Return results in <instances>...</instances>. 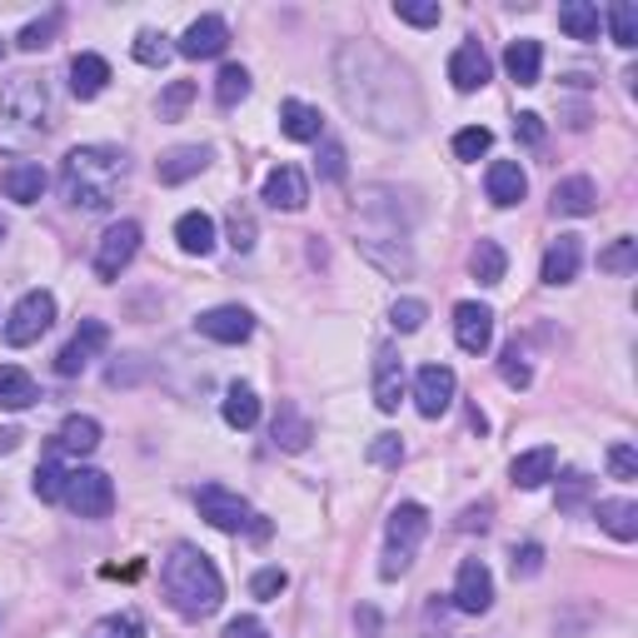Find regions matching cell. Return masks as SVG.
<instances>
[{
    "label": "cell",
    "mask_w": 638,
    "mask_h": 638,
    "mask_svg": "<svg viewBox=\"0 0 638 638\" xmlns=\"http://www.w3.org/2000/svg\"><path fill=\"white\" fill-rule=\"evenodd\" d=\"M339 70V95L344 105L379 135H414L419 130V90L399 60L374 50L369 40H344L335 55Z\"/></svg>",
    "instance_id": "6da1fadb"
},
{
    "label": "cell",
    "mask_w": 638,
    "mask_h": 638,
    "mask_svg": "<svg viewBox=\"0 0 638 638\" xmlns=\"http://www.w3.org/2000/svg\"><path fill=\"white\" fill-rule=\"evenodd\" d=\"M130 179V155L115 145H75L60 160V189L75 209L105 215Z\"/></svg>",
    "instance_id": "7a4b0ae2"
},
{
    "label": "cell",
    "mask_w": 638,
    "mask_h": 638,
    "mask_svg": "<svg viewBox=\"0 0 638 638\" xmlns=\"http://www.w3.org/2000/svg\"><path fill=\"white\" fill-rule=\"evenodd\" d=\"M160 584H165L169 608H175L179 618H189V624L209 618L219 608V598H225V578H219V568L209 564V554H199L195 544H175V548H169Z\"/></svg>",
    "instance_id": "3957f363"
},
{
    "label": "cell",
    "mask_w": 638,
    "mask_h": 638,
    "mask_svg": "<svg viewBox=\"0 0 638 638\" xmlns=\"http://www.w3.org/2000/svg\"><path fill=\"white\" fill-rule=\"evenodd\" d=\"M55 130V95L40 75H10L0 85V150H30Z\"/></svg>",
    "instance_id": "277c9868"
},
{
    "label": "cell",
    "mask_w": 638,
    "mask_h": 638,
    "mask_svg": "<svg viewBox=\"0 0 638 638\" xmlns=\"http://www.w3.org/2000/svg\"><path fill=\"white\" fill-rule=\"evenodd\" d=\"M424 534H429V508L424 504H399L394 514H389V524H384V558H379V578L409 574V564H414Z\"/></svg>",
    "instance_id": "5b68a950"
},
{
    "label": "cell",
    "mask_w": 638,
    "mask_h": 638,
    "mask_svg": "<svg viewBox=\"0 0 638 638\" xmlns=\"http://www.w3.org/2000/svg\"><path fill=\"white\" fill-rule=\"evenodd\" d=\"M50 325H55V295H50V289H30V295L16 299V309H10V319H6V344H16V349L35 344Z\"/></svg>",
    "instance_id": "8992f818"
},
{
    "label": "cell",
    "mask_w": 638,
    "mask_h": 638,
    "mask_svg": "<svg viewBox=\"0 0 638 638\" xmlns=\"http://www.w3.org/2000/svg\"><path fill=\"white\" fill-rule=\"evenodd\" d=\"M195 508H199V518H205L209 528H219V534H239V528H249V504L235 494V488H225V484H199L195 488Z\"/></svg>",
    "instance_id": "52a82bcc"
},
{
    "label": "cell",
    "mask_w": 638,
    "mask_h": 638,
    "mask_svg": "<svg viewBox=\"0 0 638 638\" xmlns=\"http://www.w3.org/2000/svg\"><path fill=\"white\" fill-rule=\"evenodd\" d=\"M65 504L75 508L80 518H105L110 508H115V484H110V474H100V469H70Z\"/></svg>",
    "instance_id": "ba28073f"
},
{
    "label": "cell",
    "mask_w": 638,
    "mask_h": 638,
    "mask_svg": "<svg viewBox=\"0 0 638 638\" xmlns=\"http://www.w3.org/2000/svg\"><path fill=\"white\" fill-rule=\"evenodd\" d=\"M135 255H140V225L135 219H120V225H110L105 235H100V245H95V275L120 279Z\"/></svg>",
    "instance_id": "9c48e42d"
},
{
    "label": "cell",
    "mask_w": 638,
    "mask_h": 638,
    "mask_svg": "<svg viewBox=\"0 0 638 638\" xmlns=\"http://www.w3.org/2000/svg\"><path fill=\"white\" fill-rule=\"evenodd\" d=\"M454 608L459 614H488V608H494V574L484 568V558H464V564H459Z\"/></svg>",
    "instance_id": "30bf717a"
},
{
    "label": "cell",
    "mask_w": 638,
    "mask_h": 638,
    "mask_svg": "<svg viewBox=\"0 0 638 638\" xmlns=\"http://www.w3.org/2000/svg\"><path fill=\"white\" fill-rule=\"evenodd\" d=\"M454 389H459L454 369H449V364H424L414 374V409L424 419H439L449 404H454Z\"/></svg>",
    "instance_id": "8fae6325"
},
{
    "label": "cell",
    "mask_w": 638,
    "mask_h": 638,
    "mask_svg": "<svg viewBox=\"0 0 638 638\" xmlns=\"http://www.w3.org/2000/svg\"><path fill=\"white\" fill-rule=\"evenodd\" d=\"M105 344H110V329L100 325V319H80V329L70 335V344L55 354V369H60L65 379H70V374H85V364H90V359H95Z\"/></svg>",
    "instance_id": "7c38bea8"
},
{
    "label": "cell",
    "mask_w": 638,
    "mask_h": 638,
    "mask_svg": "<svg viewBox=\"0 0 638 638\" xmlns=\"http://www.w3.org/2000/svg\"><path fill=\"white\" fill-rule=\"evenodd\" d=\"M195 329L205 339H215V344H245V339L255 335V315L239 305H215L195 319Z\"/></svg>",
    "instance_id": "4fadbf2b"
},
{
    "label": "cell",
    "mask_w": 638,
    "mask_h": 638,
    "mask_svg": "<svg viewBox=\"0 0 638 638\" xmlns=\"http://www.w3.org/2000/svg\"><path fill=\"white\" fill-rule=\"evenodd\" d=\"M454 339L464 354H484V349L494 344V309L478 305V299L454 305Z\"/></svg>",
    "instance_id": "5bb4252c"
},
{
    "label": "cell",
    "mask_w": 638,
    "mask_h": 638,
    "mask_svg": "<svg viewBox=\"0 0 638 638\" xmlns=\"http://www.w3.org/2000/svg\"><path fill=\"white\" fill-rule=\"evenodd\" d=\"M225 45H229V25L219 16H199V20H189V30L179 35V55L185 60H215V55H225Z\"/></svg>",
    "instance_id": "9a60e30c"
},
{
    "label": "cell",
    "mask_w": 638,
    "mask_h": 638,
    "mask_svg": "<svg viewBox=\"0 0 638 638\" xmlns=\"http://www.w3.org/2000/svg\"><path fill=\"white\" fill-rule=\"evenodd\" d=\"M399 399H404V359H399L394 344H379L374 349V404L384 414H394Z\"/></svg>",
    "instance_id": "2e32d148"
},
{
    "label": "cell",
    "mask_w": 638,
    "mask_h": 638,
    "mask_svg": "<svg viewBox=\"0 0 638 638\" xmlns=\"http://www.w3.org/2000/svg\"><path fill=\"white\" fill-rule=\"evenodd\" d=\"M488 55H484V45L478 40H464V45L449 55V80H454V90L459 95H474V90H484L488 85Z\"/></svg>",
    "instance_id": "e0dca14e"
},
{
    "label": "cell",
    "mask_w": 638,
    "mask_h": 638,
    "mask_svg": "<svg viewBox=\"0 0 638 638\" xmlns=\"http://www.w3.org/2000/svg\"><path fill=\"white\" fill-rule=\"evenodd\" d=\"M50 175L40 160H16V165H6V175H0V189H6V199H16V205H35L40 195H45Z\"/></svg>",
    "instance_id": "ac0fdd59"
},
{
    "label": "cell",
    "mask_w": 638,
    "mask_h": 638,
    "mask_svg": "<svg viewBox=\"0 0 638 638\" xmlns=\"http://www.w3.org/2000/svg\"><path fill=\"white\" fill-rule=\"evenodd\" d=\"M484 189H488V199H494L498 209H508V205H518V199L528 195V175L518 169V160H494L488 175H484Z\"/></svg>",
    "instance_id": "d6986e66"
},
{
    "label": "cell",
    "mask_w": 638,
    "mask_h": 638,
    "mask_svg": "<svg viewBox=\"0 0 638 638\" xmlns=\"http://www.w3.org/2000/svg\"><path fill=\"white\" fill-rule=\"evenodd\" d=\"M305 199H309V185H305V175H299L295 165H275L265 175V205H275V209H305Z\"/></svg>",
    "instance_id": "ffe728a7"
},
{
    "label": "cell",
    "mask_w": 638,
    "mask_h": 638,
    "mask_svg": "<svg viewBox=\"0 0 638 638\" xmlns=\"http://www.w3.org/2000/svg\"><path fill=\"white\" fill-rule=\"evenodd\" d=\"M209 165V145H175L160 155V185H185V179H195L199 169Z\"/></svg>",
    "instance_id": "44dd1931"
},
{
    "label": "cell",
    "mask_w": 638,
    "mask_h": 638,
    "mask_svg": "<svg viewBox=\"0 0 638 638\" xmlns=\"http://www.w3.org/2000/svg\"><path fill=\"white\" fill-rule=\"evenodd\" d=\"M105 85H110V60L95 55V50H80L70 60V90H75V100H95Z\"/></svg>",
    "instance_id": "7402d4cb"
},
{
    "label": "cell",
    "mask_w": 638,
    "mask_h": 638,
    "mask_svg": "<svg viewBox=\"0 0 638 638\" xmlns=\"http://www.w3.org/2000/svg\"><path fill=\"white\" fill-rule=\"evenodd\" d=\"M578 265H584V245H578V235H558L554 245L544 249V285H568V279L578 275Z\"/></svg>",
    "instance_id": "603a6c76"
},
{
    "label": "cell",
    "mask_w": 638,
    "mask_h": 638,
    "mask_svg": "<svg viewBox=\"0 0 638 638\" xmlns=\"http://www.w3.org/2000/svg\"><path fill=\"white\" fill-rule=\"evenodd\" d=\"M598 209V185L588 175H568L554 185V215H594Z\"/></svg>",
    "instance_id": "cb8c5ba5"
},
{
    "label": "cell",
    "mask_w": 638,
    "mask_h": 638,
    "mask_svg": "<svg viewBox=\"0 0 638 638\" xmlns=\"http://www.w3.org/2000/svg\"><path fill=\"white\" fill-rule=\"evenodd\" d=\"M554 469H558V454L548 444H538V449H528V454H518L514 464H508V478H514L518 488H544L548 478H554Z\"/></svg>",
    "instance_id": "d4e9b609"
},
{
    "label": "cell",
    "mask_w": 638,
    "mask_h": 638,
    "mask_svg": "<svg viewBox=\"0 0 638 638\" xmlns=\"http://www.w3.org/2000/svg\"><path fill=\"white\" fill-rule=\"evenodd\" d=\"M504 70L514 85H538V70H544V45L538 40H508L504 50Z\"/></svg>",
    "instance_id": "484cf974"
},
{
    "label": "cell",
    "mask_w": 638,
    "mask_h": 638,
    "mask_svg": "<svg viewBox=\"0 0 638 638\" xmlns=\"http://www.w3.org/2000/svg\"><path fill=\"white\" fill-rule=\"evenodd\" d=\"M594 518L618 538V544H634V538H638V504H634V498H598Z\"/></svg>",
    "instance_id": "4316f807"
},
{
    "label": "cell",
    "mask_w": 638,
    "mask_h": 638,
    "mask_svg": "<svg viewBox=\"0 0 638 638\" xmlns=\"http://www.w3.org/2000/svg\"><path fill=\"white\" fill-rule=\"evenodd\" d=\"M279 130H285L289 140H299V145H309V140L325 135V115H319L315 105H305V100H285V105H279Z\"/></svg>",
    "instance_id": "83f0119b"
},
{
    "label": "cell",
    "mask_w": 638,
    "mask_h": 638,
    "mask_svg": "<svg viewBox=\"0 0 638 638\" xmlns=\"http://www.w3.org/2000/svg\"><path fill=\"white\" fill-rule=\"evenodd\" d=\"M175 239L185 255H199L205 259L209 249H215V219L205 215V209H185V215L175 219Z\"/></svg>",
    "instance_id": "f1b7e54d"
},
{
    "label": "cell",
    "mask_w": 638,
    "mask_h": 638,
    "mask_svg": "<svg viewBox=\"0 0 638 638\" xmlns=\"http://www.w3.org/2000/svg\"><path fill=\"white\" fill-rule=\"evenodd\" d=\"M309 439H315V424L299 414V404H279V414H275V449H285V454H305Z\"/></svg>",
    "instance_id": "f546056e"
},
{
    "label": "cell",
    "mask_w": 638,
    "mask_h": 638,
    "mask_svg": "<svg viewBox=\"0 0 638 638\" xmlns=\"http://www.w3.org/2000/svg\"><path fill=\"white\" fill-rule=\"evenodd\" d=\"M219 414H225L229 429H255L259 424V394L249 384H229L225 399H219Z\"/></svg>",
    "instance_id": "4dcf8cb0"
},
{
    "label": "cell",
    "mask_w": 638,
    "mask_h": 638,
    "mask_svg": "<svg viewBox=\"0 0 638 638\" xmlns=\"http://www.w3.org/2000/svg\"><path fill=\"white\" fill-rule=\"evenodd\" d=\"M55 449H65V454H95L100 449V419L70 414L65 424H60V434H55Z\"/></svg>",
    "instance_id": "1f68e13d"
},
{
    "label": "cell",
    "mask_w": 638,
    "mask_h": 638,
    "mask_svg": "<svg viewBox=\"0 0 638 638\" xmlns=\"http://www.w3.org/2000/svg\"><path fill=\"white\" fill-rule=\"evenodd\" d=\"M35 379L25 374L20 364H0V409H10V414H20V409L35 404Z\"/></svg>",
    "instance_id": "d6a6232c"
},
{
    "label": "cell",
    "mask_w": 638,
    "mask_h": 638,
    "mask_svg": "<svg viewBox=\"0 0 638 638\" xmlns=\"http://www.w3.org/2000/svg\"><path fill=\"white\" fill-rule=\"evenodd\" d=\"M469 269H474L478 285H504V269H508V255L498 239H478L474 255H469Z\"/></svg>",
    "instance_id": "836d02e7"
},
{
    "label": "cell",
    "mask_w": 638,
    "mask_h": 638,
    "mask_svg": "<svg viewBox=\"0 0 638 638\" xmlns=\"http://www.w3.org/2000/svg\"><path fill=\"white\" fill-rule=\"evenodd\" d=\"M558 25H564L574 40H598V6H588V0H564V6H558Z\"/></svg>",
    "instance_id": "e575fe53"
},
{
    "label": "cell",
    "mask_w": 638,
    "mask_h": 638,
    "mask_svg": "<svg viewBox=\"0 0 638 638\" xmlns=\"http://www.w3.org/2000/svg\"><path fill=\"white\" fill-rule=\"evenodd\" d=\"M588 498H594V478H588L584 469H568V474L558 478V514H578Z\"/></svg>",
    "instance_id": "d590c367"
},
{
    "label": "cell",
    "mask_w": 638,
    "mask_h": 638,
    "mask_svg": "<svg viewBox=\"0 0 638 638\" xmlns=\"http://www.w3.org/2000/svg\"><path fill=\"white\" fill-rule=\"evenodd\" d=\"M65 478H70V469L60 464V459H45V464L35 469V498L40 504H55V498H65Z\"/></svg>",
    "instance_id": "8d00e7d4"
},
{
    "label": "cell",
    "mask_w": 638,
    "mask_h": 638,
    "mask_svg": "<svg viewBox=\"0 0 638 638\" xmlns=\"http://www.w3.org/2000/svg\"><path fill=\"white\" fill-rule=\"evenodd\" d=\"M245 95H249V70L245 65H225V70H219V75H215V100H219V105L235 110Z\"/></svg>",
    "instance_id": "74e56055"
},
{
    "label": "cell",
    "mask_w": 638,
    "mask_h": 638,
    "mask_svg": "<svg viewBox=\"0 0 638 638\" xmlns=\"http://www.w3.org/2000/svg\"><path fill=\"white\" fill-rule=\"evenodd\" d=\"M65 25V16H60V10H50V16H40V20H30L25 30H20L16 35V45L20 50H30V55H35V50H45L50 40H55V30Z\"/></svg>",
    "instance_id": "f35d334b"
},
{
    "label": "cell",
    "mask_w": 638,
    "mask_h": 638,
    "mask_svg": "<svg viewBox=\"0 0 638 638\" xmlns=\"http://www.w3.org/2000/svg\"><path fill=\"white\" fill-rule=\"evenodd\" d=\"M608 30H614V45L634 50L638 45V10L628 6V0H614V6H608Z\"/></svg>",
    "instance_id": "ab89813d"
},
{
    "label": "cell",
    "mask_w": 638,
    "mask_h": 638,
    "mask_svg": "<svg viewBox=\"0 0 638 638\" xmlns=\"http://www.w3.org/2000/svg\"><path fill=\"white\" fill-rule=\"evenodd\" d=\"M634 265H638V239L634 235H618L614 245L598 255V269H608V275H628Z\"/></svg>",
    "instance_id": "60d3db41"
},
{
    "label": "cell",
    "mask_w": 638,
    "mask_h": 638,
    "mask_svg": "<svg viewBox=\"0 0 638 638\" xmlns=\"http://www.w3.org/2000/svg\"><path fill=\"white\" fill-rule=\"evenodd\" d=\"M85 638H145V624H140V614H110L90 624Z\"/></svg>",
    "instance_id": "b9f144b4"
},
{
    "label": "cell",
    "mask_w": 638,
    "mask_h": 638,
    "mask_svg": "<svg viewBox=\"0 0 638 638\" xmlns=\"http://www.w3.org/2000/svg\"><path fill=\"white\" fill-rule=\"evenodd\" d=\"M130 50H135V60H140V65L160 70V65H165V60H169V50H175V45H169V40L160 35V30H140V35H135V45H130Z\"/></svg>",
    "instance_id": "7bdbcfd3"
},
{
    "label": "cell",
    "mask_w": 638,
    "mask_h": 638,
    "mask_svg": "<svg viewBox=\"0 0 638 638\" xmlns=\"http://www.w3.org/2000/svg\"><path fill=\"white\" fill-rule=\"evenodd\" d=\"M498 374H504L508 389H528L534 369H528V359H524V349H518V339H514V344H504V354H498Z\"/></svg>",
    "instance_id": "ee69618b"
},
{
    "label": "cell",
    "mask_w": 638,
    "mask_h": 638,
    "mask_svg": "<svg viewBox=\"0 0 638 638\" xmlns=\"http://www.w3.org/2000/svg\"><path fill=\"white\" fill-rule=\"evenodd\" d=\"M189 100H195V80H169L160 90V120H179L189 110Z\"/></svg>",
    "instance_id": "f6af8a7d"
},
{
    "label": "cell",
    "mask_w": 638,
    "mask_h": 638,
    "mask_svg": "<svg viewBox=\"0 0 638 638\" xmlns=\"http://www.w3.org/2000/svg\"><path fill=\"white\" fill-rule=\"evenodd\" d=\"M424 319H429V305H424V299H394V309H389V325H394L399 335H414Z\"/></svg>",
    "instance_id": "bcb514c9"
},
{
    "label": "cell",
    "mask_w": 638,
    "mask_h": 638,
    "mask_svg": "<svg viewBox=\"0 0 638 638\" xmlns=\"http://www.w3.org/2000/svg\"><path fill=\"white\" fill-rule=\"evenodd\" d=\"M369 464L399 469V464H404V439H399V434H374V439H369Z\"/></svg>",
    "instance_id": "7dc6e473"
},
{
    "label": "cell",
    "mask_w": 638,
    "mask_h": 638,
    "mask_svg": "<svg viewBox=\"0 0 638 638\" xmlns=\"http://www.w3.org/2000/svg\"><path fill=\"white\" fill-rule=\"evenodd\" d=\"M488 145H494V130H484V125H469V130H459V135H454V155L459 160L488 155Z\"/></svg>",
    "instance_id": "c3c4849f"
},
{
    "label": "cell",
    "mask_w": 638,
    "mask_h": 638,
    "mask_svg": "<svg viewBox=\"0 0 638 638\" xmlns=\"http://www.w3.org/2000/svg\"><path fill=\"white\" fill-rule=\"evenodd\" d=\"M394 16L404 20V25H419V30L439 25V6H434V0H394Z\"/></svg>",
    "instance_id": "681fc988"
},
{
    "label": "cell",
    "mask_w": 638,
    "mask_h": 638,
    "mask_svg": "<svg viewBox=\"0 0 638 638\" xmlns=\"http://www.w3.org/2000/svg\"><path fill=\"white\" fill-rule=\"evenodd\" d=\"M319 175H325L329 185H339V179L349 175V165H344V145H339V140H325V145H319Z\"/></svg>",
    "instance_id": "f907efd6"
},
{
    "label": "cell",
    "mask_w": 638,
    "mask_h": 638,
    "mask_svg": "<svg viewBox=\"0 0 638 638\" xmlns=\"http://www.w3.org/2000/svg\"><path fill=\"white\" fill-rule=\"evenodd\" d=\"M608 474L624 478V484H628V478H638V449L634 444H614V449H608Z\"/></svg>",
    "instance_id": "816d5d0a"
},
{
    "label": "cell",
    "mask_w": 638,
    "mask_h": 638,
    "mask_svg": "<svg viewBox=\"0 0 638 638\" xmlns=\"http://www.w3.org/2000/svg\"><path fill=\"white\" fill-rule=\"evenodd\" d=\"M285 584H289L285 568H259V574L249 578V594H255V598H279V594H285Z\"/></svg>",
    "instance_id": "f5cc1de1"
},
{
    "label": "cell",
    "mask_w": 638,
    "mask_h": 638,
    "mask_svg": "<svg viewBox=\"0 0 638 638\" xmlns=\"http://www.w3.org/2000/svg\"><path fill=\"white\" fill-rule=\"evenodd\" d=\"M229 245L239 249V255H245V249H255V219L245 215V209H229Z\"/></svg>",
    "instance_id": "db71d44e"
},
{
    "label": "cell",
    "mask_w": 638,
    "mask_h": 638,
    "mask_svg": "<svg viewBox=\"0 0 638 638\" xmlns=\"http://www.w3.org/2000/svg\"><path fill=\"white\" fill-rule=\"evenodd\" d=\"M538 568H544V548H538V544L514 548V578H534Z\"/></svg>",
    "instance_id": "11a10c76"
},
{
    "label": "cell",
    "mask_w": 638,
    "mask_h": 638,
    "mask_svg": "<svg viewBox=\"0 0 638 638\" xmlns=\"http://www.w3.org/2000/svg\"><path fill=\"white\" fill-rule=\"evenodd\" d=\"M225 638H269V628L259 624L255 614H239V618H229V624H225Z\"/></svg>",
    "instance_id": "9f6ffc18"
},
{
    "label": "cell",
    "mask_w": 638,
    "mask_h": 638,
    "mask_svg": "<svg viewBox=\"0 0 638 638\" xmlns=\"http://www.w3.org/2000/svg\"><path fill=\"white\" fill-rule=\"evenodd\" d=\"M514 135L524 140V145H544V120H538L534 110H524V115L514 120Z\"/></svg>",
    "instance_id": "6f0895ef"
},
{
    "label": "cell",
    "mask_w": 638,
    "mask_h": 638,
    "mask_svg": "<svg viewBox=\"0 0 638 638\" xmlns=\"http://www.w3.org/2000/svg\"><path fill=\"white\" fill-rule=\"evenodd\" d=\"M488 514H494V504H469L464 514H459V528H464V534H474V528H488Z\"/></svg>",
    "instance_id": "680465c9"
},
{
    "label": "cell",
    "mask_w": 638,
    "mask_h": 638,
    "mask_svg": "<svg viewBox=\"0 0 638 638\" xmlns=\"http://www.w3.org/2000/svg\"><path fill=\"white\" fill-rule=\"evenodd\" d=\"M20 449V429H0V454H16Z\"/></svg>",
    "instance_id": "91938a15"
},
{
    "label": "cell",
    "mask_w": 638,
    "mask_h": 638,
    "mask_svg": "<svg viewBox=\"0 0 638 638\" xmlns=\"http://www.w3.org/2000/svg\"><path fill=\"white\" fill-rule=\"evenodd\" d=\"M359 628H364V634H379V614H374V608H359Z\"/></svg>",
    "instance_id": "94428289"
},
{
    "label": "cell",
    "mask_w": 638,
    "mask_h": 638,
    "mask_svg": "<svg viewBox=\"0 0 638 638\" xmlns=\"http://www.w3.org/2000/svg\"><path fill=\"white\" fill-rule=\"evenodd\" d=\"M0 239H6V219H0Z\"/></svg>",
    "instance_id": "6125c7cd"
}]
</instances>
